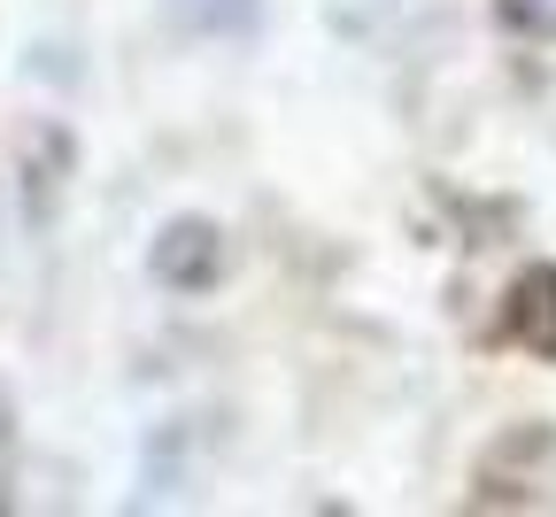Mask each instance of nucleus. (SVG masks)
I'll return each instance as SVG.
<instances>
[{
    "mask_svg": "<svg viewBox=\"0 0 556 517\" xmlns=\"http://www.w3.org/2000/svg\"><path fill=\"white\" fill-rule=\"evenodd\" d=\"M503 332H510V348H526L533 363H556V263H526V270L510 278Z\"/></svg>",
    "mask_w": 556,
    "mask_h": 517,
    "instance_id": "f257e3e1",
    "label": "nucleus"
},
{
    "mask_svg": "<svg viewBox=\"0 0 556 517\" xmlns=\"http://www.w3.org/2000/svg\"><path fill=\"white\" fill-rule=\"evenodd\" d=\"M495 16H503L510 31H526V39H548V47H556V0H495Z\"/></svg>",
    "mask_w": 556,
    "mask_h": 517,
    "instance_id": "f03ea898",
    "label": "nucleus"
}]
</instances>
